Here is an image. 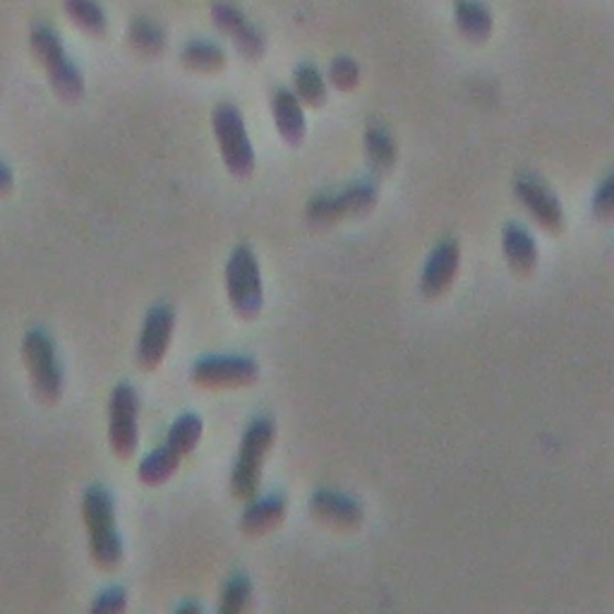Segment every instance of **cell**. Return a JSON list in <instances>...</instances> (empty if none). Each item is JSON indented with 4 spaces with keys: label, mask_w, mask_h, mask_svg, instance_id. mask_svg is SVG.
Listing matches in <instances>:
<instances>
[{
    "label": "cell",
    "mask_w": 614,
    "mask_h": 614,
    "mask_svg": "<svg viewBox=\"0 0 614 614\" xmlns=\"http://www.w3.org/2000/svg\"><path fill=\"white\" fill-rule=\"evenodd\" d=\"M82 519L89 533L92 564L102 571H116L125 560L123 540L116 530L114 497L102 485H92L82 495Z\"/></svg>",
    "instance_id": "1"
},
{
    "label": "cell",
    "mask_w": 614,
    "mask_h": 614,
    "mask_svg": "<svg viewBox=\"0 0 614 614\" xmlns=\"http://www.w3.org/2000/svg\"><path fill=\"white\" fill-rule=\"evenodd\" d=\"M30 49L34 59L44 65L53 92L65 102H77L85 94V75L70 59L63 39L49 24H34L30 32Z\"/></svg>",
    "instance_id": "2"
},
{
    "label": "cell",
    "mask_w": 614,
    "mask_h": 614,
    "mask_svg": "<svg viewBox=\"0 0 614 614\" xmlns=\"http://www.w3.org/2000/svg\"><path fill=\"white\" fill-rule=\"evenodd\" d=\"M274 437L276 430L269 417H255V421L247 425L241 440L239 458H235V466L231 473V495L239 501H250L257 497L262 466L264 458L272 452Z\"/></svg>",
    "instance_id": "3"
},
{
    "label": "cell",
    "mask_w": 614,
    "mask_h": 614,
    "mask_svg": "<svg viewBox=\"0 0 614 614\" xmlns=\"http://www.w3.org/2000/svg\"><path fill=\"white\" fill-rule=\"evenodd\" d=\"M22 360L27 374H30L34 396L53 406L63 399V368L61 360L55 356V343L44 329H32L24 334L22 339Z\"/></svg>",
    "instance_id": "4"
},
{
    "label": "cell",
    "mask_w": 614,
    "mask_h": 614,
    "mask_svg": "<svg viewBox=\"0 0 614 614\" xmlns=\"http://www.w3.org/2000/svg\"><path fill=\"white\" fill-rule=\"evenodd\" d=\"M212 128L221 159L235 178H250L255 171V149L250 142L243 114L233 104H219L212 114Z\"/></svg>",
    "instance_id": "5"
},
{
    "label": "cell",
    "mask_w": 614,
    "mask_h": 614,
    "mask_svg": "<svg viewBox=\"0 0 614 614\" xmlns=\"http://www.w3.org/2000/svg\"><path fill=\"white\" fill-rule=\"evenodd\" d=\"M226 293L233 313L243 319H255L264 305L260 262L247 245H239L226 262Z\"/></svg>",
    "instance_id": "6"
},
{
    "label": "cell",
    "mask_w": 614,
    "mask_h": 614,
    "mask_svg": "<svg viewBox=\"0 0 614 614\" xmlns=\"http://www.w3.org/2000/svg\"><path fill=\"white\" fill-rule=\"evenodd\" d=\"M377 204V188L368 180H360V183L348 186L341 192H327L317 194L310 202H307V221L313 226H329V223L343 221L348 216L366 214L368 209Z\"/></svg>",
    "instance_id": "7"
},
{
    "label": "cell",
    "mask_w": 614,
    "mask_h": 614,
    "mask_svg": "<svg viewBox=\"0 0 614 614\" xmlns=\"http://www.w3.org/2000/svg\"><path fill=\"white\" fill-rule=\"evenodd\" d=\"M139 399L130 384H118L108 399V446L118 458H130L139 444Z\"/></svg>",
    "instance_id": "8"
},
{
    "label": "cell",
    "mask_w": 614,
    "mask_h": 614,
    "mask_svg": "<svg viewBox=\"0 0 614 614\" xmlns=\"http://www.w3.org/2000/svg\"><path fill=\"white\" fill-rule=\"evenodd\" d=\"M260 368L247 356H207L190 370L192 384L202 389H239L255 384Z\"/></svg>",
    "instance_id": "9"
},
{
    "label": "cell",
    "mask_w": 614,
    "mask_h": 614,
    "mask_svg": "<svg viewBox=\"0 0 614 614\" xmlns=\"http://www.w3.org/2000/svg\"><path fill=\"white\" fill-rule=\"evenodd\" d=\"M209 15H212L216 30L233 41V46L239 49L243 59L257 61L262 59L264 51H267V36H264L260 27L250 20L239 6L231 3V0H216V3H212Z\"/></svg>",
    "instance_id": "10"
},
{
    "label": "cell",
    "mask_w": 614,
    "mask_h": 614,
    "mask_svg": "<svg viewBox=\"0 0 614 614\" xmlns=\"http://www.w3.org/2000/svg\"><path fill=\"white\" fill-rule=\"evenodd\" d=\"M173 329H176V313L171 305H157L147 313L142 331H139V339H137V353H135L137 366L145 372H154L161 366L166 353H169Z\"/></svg>",
    "instance_id": "11"
},
{
    "label": "cell",
    "mask_w": 614,
    "mask_h": 614,
    "mask_svg": "<svg viewBox=\"0 0 614 614\" xmlns=\"http://www.w3.org/2000/svg\"><path fill=\"white\" fill-rule=\"evenodd\" d=\"M514 192L519 202L528 209V214L533 216L542 229L550 233H560L564 226V212L560 200L554 198L552 190L538 180L536 176L523 173L516 178Z\"/></svg>",
    "instance_id": "12"
},
{
    "label": "cell",
    "mask_w": 614,
    "mask_h": 614,
    "mask_svg": "<svg viewBox=\"0 0 614 614\" xmlns=\"http://www.w3.org/2000/svg\"><path fill=\"white\" fill-rule=\"evenodd\" d=\"M460 264V247L454 239L442 241L425 262L421 288L427 298H437L454 284Z\"/></svg>",
    "instance_id": "13"
},
{
    "label": "cell",
    "mask_w": 614,
    "mask_h": 614,
    "mask_svg": "<svg viewBox=\"0 0 614 614\" xmlns=\"http://www.w3.org/2000/svg\"><path fill=\"white\" fill-rule=\"evenodd\" d=\"M310 511L315 519L339 530H351L362 523V507L353 497H346L341 493H331V490L315 493L310 499Z\"/></svg>",
    "instance_id": "14"
},
{
    "label": "cell",
    "mask_w": 614,
    "mask_h": 614,
    "mask_svg": "<svg viewBox=\"0 0 614 614\" xmlns=\"http://www.w3.org/2000/svg\"><path fill=\"white\" fill-rule=\"evenodd\" d=\"M272 116L278 135H282L288 145L296 147L303 142L307 133V120H305L303 102L298 99L296 92L278 87L272 94Z\"/></svg>",
    "instance_id": "15"
},
{
    "label": "cell",
    "mask_w": 614,
    "mask_h": 614,
    "mask_svg": "<svg viewBox=\"0 0 614 614\" xmlns=\"http://www.w3.org/2000/svg\"><path fill=\"white\" fill-rule=\"evenodd\" d=\"M286 519V499L284 497H262L250 499L241 516V530L245 536H264L282 526Z\"/></svg>",
    "instance_id": "16"
},
{
    "label": "cell",
    "mask_w": 614,
    "mask_h": 614,
    "mask_svg": "<svg viewBox=\"0 0 614 614\" xmlns=\"http://www.w3.org/2000/svg\"><path fill=\"white\" fill-rule=\"evenodd\" d=\"M501 250L505 260L516 274H530L538 264V243L519 223H509L501 231Z\"/></svg>",
    "instance_id": "17"
},
{
    "label": "cell",
    "mask_w": 614,
    "mask_h": 614,
    "mask_svg": "<svg viewBox=\"0 0 614 614\" xmlns=\"http://www.w3.org/2000/svg\"><path fill=\"white\" fill-rule=\"evenodd\" d=\"M454 24L458 34L468 41H485L493 34L495 18L493 10L483 0H456L454 3Z\"/></svg>",
    "instance_id": "18"
},
{
    "label": "cell",
    "mask_w": 614,
    "mask_h": 614,
    "mask_svg": "<svg viewBox=\"0 0 614 614\" xmlns=\"http://www.w3.org/2000/svg\"><path fill=\"white\" fill-rule=\"evenodd\" d=\"M180 460H183V456H180L173 446L163 444L142 458V464L137 468V476L147 487H159L176 476Z\"/></svg>",
    "instance_id": "19"
},
{
    "label": "cell",
    "mask_w": 614,
    "mask_h": 614,
    "mask_svg": "<svg viewBox=\"0 0 614 614\" xmlns=\"http://www.w3.org/2000/svg\"><path fill=\"white\" fill-rule=\"evenodd\" d=\"M229 55L214 41L207 39H194L180 49V63L194 73H219V70L226 67Z\"/></svg>",
    "instance_id": "20"
},
{
    "label": "cell",
    "mask_w": 614,
    "mask_h": 614,
    "mask_svg": "<svg viewBox=\"0 0 614 614\" xmlns=\"http://www.w3.org/2000/svg\"><path fill=\"white\" fill-rule=\"evenodd\" d=\"M293 92H296L303 104L313 108L325 106L329 99L327 80L313 63H303L296 67V73H293Z\"/></svg>",
    "instance_id": "21"
},
{
    "label": "cell",
    "mask_w": 614,
    "mask_h": 614,
    "mask_svg": "<svg viewBox=\"0 0 614 614\" xmlns=\"http://www.w3.org/2000/svg\"><path fill=\"white\" fill-rule=\"evenodd\" d=\"M63 10L67 20L77 24L82 32L94 36L106 34L108 18L99 0H63Z\"/></svg>",
    "instance_id": "22"
},
{
    "label": "cell",
    "mask_w": 614,
    "mask_h": 614,
    "mask_svg": "<svg viewBox=\"0 0 614 614\" xmlns=\"http://www.w3.org/2000/svg\"><path fill=\"white\" fill-rule=\"evenodd\" d=\"M130 46L142 55H161L166 49V32L159 22L149 18H133L128 24Z\"/></svg>",
    "instance_id": "23"
},
{
    "label": "cell",
    "mask_w": 614,
    "mask_h": 614,
    "mask_svg": "<svg viewBox=\"0 0 614 614\" xmlns=\"http://www.w3.org/2000/svg\"><path fill=\"white\" fill-rule=\"evenodd\" d=\"M202 432H204L202 417L198 413H183L169 427V432H166V444L173 446V449L186 458L188 454L198 449V444L202 440Z\"/></svg>",
    "instance_id": "24"
},
{
    "label": "cell",
    "mask_w": 614,
    "mask_h": 614,
    "mask_svg": "<svg viewBox=\"0 0 614 614\" xmlns=\"http://www.w3.org/2000/svg\"><path fill=\"white\" fill-rule=\"evenodd\" d=\"M366 151L370 166L377 171H387L392 169L396 161V145L392 135H389L380 125H370L366 133Z\"/></svg>",
    "instance_id": "25"
},
{
    "label": "cell",
    "mask_w": 614,
    "mask_h": 614,
    "mask_svg": "<svg viewBox=\"0 0 614 614\" xmlns=\"http://www.w3.org/2000/svg\"><path fill=\"white\" fill-rule=\"evenodd\" d=\"M253 603V583L245 576H233L221 591V603L219 612L221 614H239L245 612Z\"/></svg>",
    "instance_id": "26"
},
{
    "label": "cell",
    "mask_w": 614,
    "mask_h": 614,
    "mask_svg": "<svg viewBox=\"0 0 614 614\" xmlns=\"http://www.w3.org/2000/svg\"><path fill=\"white\" fill-rule=\"evenodd\" d=\"M360 80V65L348 59V55H339V59H334L329 65V82L337 89L348 92L358 85Z\"/></svg>",
    "instance_id": "27"
},
{
    "label": "cell",
    "mask_w": 614,
    "mask_h": 614,
    "mask_svg": "<svg viewBox=\"0 0 614 614\" xmlns=\"http://www.w3.org/2000/svg\"><path fill=\"white\" fill-rule=\"evenodd\" d=\"M593 212L600 221H612L614 219V173L607 176L603 183H600V188L595 190Z\"/></svg>",
    "instance_id": "28"
},
{
    "label": "cell",
    "mask_w": 614,
    "mask_h": 614,
    "mask_svg": "<svg viewBox=\"0 0 614 614\" xmlns=\"http://www.w3.org/2000/svg\"><path fill=\"white\" fill-rule=\"evenodd\" d=\"M125 607H128V595H125L123 589H118V585H114V589H106L104 593L96 595V600L92 603V612H125Z\"/></svg>",
    "instance_id": "29"
},
{
    "label": "cell",
    "mask_w": 614,
    "mask_h": 614,
    "mask_svg": "<svg viewBox=\"0 0 614 614\" xmlns=\"http://www.w3.org/2000/svg\"><path fill=\"white\" fill-rule=\"evenodd\" d=\"M12 190H15V173L8 163L0 161V198H8Z\"/></svg>",
    "instance_id": "30"
},
{
    "label": "cell",
    "mask_w": 614,
    "mask_h": 614,
    "mask_svg": "<svg viewBox=\"0 0 614 614\" xmlns=\"http://www.w3.org/2000/svg\"><path fill=\"white\" fill-rule=\"evenodd\" d=\"M202 607L200 605H194V603H188V605H183V607H178V612H200Z\"/></svg>",
    "instance_id": "31"
}]
</instances>
